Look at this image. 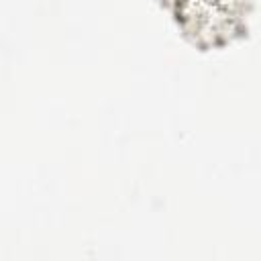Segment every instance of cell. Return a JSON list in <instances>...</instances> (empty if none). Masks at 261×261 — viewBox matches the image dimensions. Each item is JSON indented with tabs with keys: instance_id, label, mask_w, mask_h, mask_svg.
<instances>
[{
	"instance_id": "6da1fadb",
	"label": "cell",
	"mask_w": 261,
	"mask_h": 261,
	"mask_svg": "<svg viewBox=\"0 0 261 261\" xmlns=\"http://www.w3.org/2000/svg\"><path fill=\"white\" fill-rule=\"evenodd\" d=\"M200 45H218L243 31L247 0H159Z\"/></svg>"
}]
</instances>
